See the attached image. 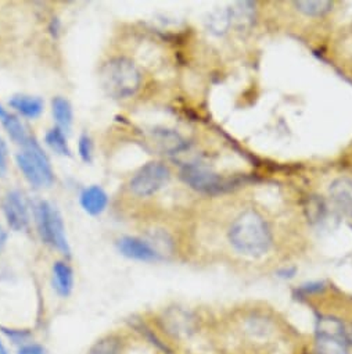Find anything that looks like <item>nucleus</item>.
Segmentation results:
<instances>
[{
    "label": "nucleus",
    "mask_w": 352,
    "mask_h": 354,
    "mask_svg": "<svg viewBox=\"0 0 352 354\" xmlns=\"http://www.w3.org/2000/svg\"><path fill=\"white\" fill-rule=\"evenodd\" d=\"M78 153L84 162L90 164L93 161V142L88 133H82L78 140Z\"/></svg>",
    "instance_id": "nucleus-23"
},
{
    "label": "nucleus",
    "mask_w": 352,
    "mask_h": 354,
    "mask_svg": "<svg viewBox=\"0 0 352 354\" xmlns=\"http://www.w3.org/2000/svg\"><path fill=\"white\" fill-rule=\"evenodd\" d=\"M53 289L61 297H68L74 289V271L66 261H56L52 270Z\"/></svg>",
    "instance_id": "nucleus-12"
},
{
    "label": "nucleus",
    "mask_w": 352,
    "mask_h": 354,
    "mask_svg": "<svg viewBox=\"0 0 352 354\" xmlns=\"http://www.w3.org/2000/svg\"><path fill=\"white\" fill-rule=\"evenodd\" d=\"M6 241H8V232L3 230L2 225H0V252H2V249L5 248Z\"/></svg>",
    "instance_id": "nucleus-27"
},
{
    "label": "nucleus",
    "mask_w": 352,
    "mask_h": 354,
    "mask_svg": "<svg viewBox=\"0 0 352 354\" xmlns=\"http://www.w3.org/2000/svg\"><path fill=\"white\" fill-rule=\"evenodd\" d=\"M182 180L193 189L203 194H218L226 191L231 183L211 168L199 162H189L181 171Z\"/></svg>",
    "instance_id": "nucleus-6"
},
{
    "label": "nucleus",
    "mask_w": 352,
    "mask_h": 354,
    "mask_svg": "<svg viewBox=\"0 0 352 354\" xmlns=\"http://www.w3.org/2000/svg\"><path fill=\"white\" fill-rule=\"evenodd\" d=\"M99 77L104 92L114 99L130 97L141 85V74L137 66L124 56L107 60L101 66Z\"/></svg>",
    "instance_id": "nucleus-2"
},
{
    "label": "nucleus",
    "mask_w": 352,
    "mask_h": 354,
    "mask_svg": "<svg viewBox=\"0 0 352 354\" xmlns=\"http://www.w3.org/2000/svg\"><path fill=\"white\" fill-rule=\"evenodd\" d=\"M81 207L89 216H100L108 205V195L99 185H90L85 188L79 196Z\"/></svg>",
    "instance_id": "nucleus-11"
},
{
    "label": "nucleus",
    "mask_w": 352,
    "mask_h": 354,
    "mask_svg": "<svg viewBox=\"0 0 352 354\" xmlns=\"http://www.w3.org/2000/svg\"><path fill=\"white\" fill-rule=\"evenodd\" d=\"M3 214L8 225L13 231H24L30 224V212L24 196L19 191H10L2 202Z\"/></svg>",
    "instance_id": "nucleus-7"
},
{
    "label": "nucleus",
    "mask_w": 352,
    "mask_h": 354,
    "mask_svg": "<svg viewBox=\"0 0 352 354\" xmlns=\"http://www.w3.org/2000/svg\"><path fill=\"white\" fill-rule=\"evenodd\" d=\"M8 171V146L0 136V175H5Z\"/></svg>",
    "instance_id": "nucleus-26"
},
{
    "label": "nucleus",
    "mask_w": 352,
    "mask_h": 354,
    "mask_svg": "<svg viewBox=\"0 0 352 354\" xmlns=\"http://www.w3.org/2000/svg\"><path fill=\"white\" fill-rule=\"evenodd\" d=\"M154 139L155 143L161 147L162 151H166L168 154L179 153L184 149H186V142L182 139L179 133L168 129H157L154 131Z\"/></svg>",
    "instance_id": "nucleus-15"
},
{
    "label": "nucleus",
    "mask_w": 352,
    "mask_h": 354,
    "mask_svg": "<svg viewBox=\"0 0 352 354\" xmlns=\"http://www.w3.org/2000/svg\"><path fill=\"white\" fill-rule=\"evenodd\" d=\"M0 122H2L9 136L23 147L30 146L35 140V138L27 131L24 124L19 120V117L8 111L2 104H0Z\"/></svg>",
    "instance_id": "nucleus-10"
},
{
    "label": "nucleus",
    "mask_w": 352,
    "mask_h": 354,
    "mask_svg": "<svg viewBox=\"0 0 352 354\" xmlns=\"http://www.w3.org/2000/svg\"><path fill=\"white\" fill-rule=\"evenodd\" d=\"M16 161L26 180L35 188L50 187L55 183L50 160L37 139L16 156Z\"/></svg>",
    "instance_id": "nucleus-4"
},
{
    "label": "nucleus",
    "mask_w": 352,
    "mask_h": 354,
    "mask_svg": "<svg viewBox=\"0 0 352 354\" xmlns=\"http://www.w3.org/2000/svg\"><path fill=\"white\" fill-rule=\"evenodd\" d=\"M45 142L55 153H57L60 156H67V157L71 156V147L68 145L66 132L63 129H60L59 127H55L48 131V133L45 136Z\"/></svg>",
    "instance_id": "nucleus-18"
},
{
    "label": "nucleus",
    "mask_w": 352,
    "mask_h": 354,
    "mask_svg": "<svg viewBox=\"0 0 352 354\" xmlns=\"http://www.w3.org/2000/svg\"><path fill=\"white\" fill-rule=\"evenodd\" d=\"M333 206L344 216L352 217V181L346 178L335 180L329 189Z\"/></svg>",
    "instance_id": "nucleus-9"
},
{
    "label": "nucleus",
    "mask_w": 352,
    "mask_h": 354,
    "mask_svg": "<svg viewBox=\"0 0 352 354\" xmlns=\"http://www.w3.org/2000/svg\"><path fill=\"white\" fill-rule=\"evenodd\" d=\"M207 26L210 31L215 35L225 34L229 27L232 26V16L231 9H218L213 12L207 20Z\"/></svg>",
    "instance_id": "nucleus-20"
},
{
    "label": "nucleus",
    "mask_w": 352,
    "mask_h": 354,
    "mask_svg": "<svg viewBox=\"0 0 352 354\" xmlns=\"http://www.w3.org/2000/svg\"><path fill=\"white\" fill-rule=\"evenodd\" d=\"M0 330H2L13 343H19V344H26L30 343L31 339V332L28 330H23V329H9L5 326H0Z\"/></svg>",
    "instance_id": "nucleus-24"
},
{
    "label": "nucleus",
    "mask_w": 352,
    "mask_h": 354,
    "mask_svg": "<svg viewBox=\"0 0 352 354\" xmlns=\"http://www.w3.org/2000/svg\"><path fill=\"white\" fill-rule=\"evenodd\" d=\"M169 169L159 161H150L140 167L129 183V189L139 198H147L157 194L169 180Z\"/></svg>",
    "instance_id": "nucleus-5"
},
{
    "label": "nucleus",
    "mask_w": 352,
    "mask_h": 354,
    "mask_svg": "<svg viewBox=\"0 0 352 354\" xmlns=\"http://www.w3.org/2000/svg\"><path fill=\"white\" fill-rule=\"evenodd\" d=\"M118 252L137 261H155L159 259V253L146 241L136 236H122L117 241Z\"/></svg>",
    "instance_id": "nucleus-8"
},
{
    "label": "nucleus",
    "mask_w": 352,
    "mask_h": 354,
    "mask_svg": "<svg viewBox=\"0 0 352 354\" xmlns=\"http://www.w3.org/2000/svg\"><path fill=\"white\" fill-rule=\"evenodd\" d=\"M294 6L297 8L298 12L304 13L305 16L311 17H317L329 13L333 8L331 2H324V0H300V2H295Z\"/></svg>",
    "instance_id": "nucleus-21"
},
{
    "label": "nucleus",
    "mask_w": 352,
    "mask_h": 354,
    "mask_svg": "<svg viewBox=\"0 0 352 354\" xmlns=\"http://www.w3.org/2000/svg\"><path fill=\"white\" fill-rule=\"evenodd\" d=\"M52 111H53V117L57 122V127L60 129H63L64 132H68L71 129L72 121H74V111H72V106H71L70 100L63 96H56L52 100Z\"/></svg>",
    "instance_id": "nucleus-14"
},
{
    "label": "nucleus",
    "mask_w": 352,
    "mask_h": 354,
    "mask_svg": "<svg viewBox=\"0 0 352 354\" xmlns=\"http://www.w3.org/2000/svg\"><path fill=\"white\" fill-rule=\"evenodd\" d=\"M17 354H48L46 348L38 343H26L23 346H20Z\"/></svg>",
    "instance_id": "nucleus-25"
},
{
    "label": "nucleus",
    "mask_w": 352,
    "mask_h": 354,
    "mask_svg": "<svg viewBox=\"0 0 352 354\" xmlns=\"http://www.w3.org/2000/svg\"><path fill=\"white\" fill-rule=\"evenodd\" d=\"M35 221L41 239L70 257L71 248L66 235V227L60 212L46 201H41L35 206Z\"/></svg>",
    "instance_id": "nucleus-3"
},
{
    "label": "nucleus",
    "mask_w": 352,
    "mask_h": 354,
    "mask_svg": "<svg viewBox=\"0 0 352 354\" xmlns=\"http://www.w3.org/2000/svg\"><path fill=\"white\" fill-rule=\"evenodd\" d=\"M229 242L237 252L246 256L260 257L269 250L272 234L261 214L254 210H247L231 225Z\"/></svg>",
    "instance_id": "nucleus-1"
},
{
    "label": "nucleus",
    "mask_w": 352,
    "mask_h": 354,
    "mask_svg": "<svg viewBox=\"0 0 352 354\" xmlns=\"http://www.w3.org/2000/svg\"><path fill=\"white\" fill-rule=\"evenodd\" d=\"M88 354H124V342L117 335L103 336L89 348Z\"/></svg>",
    "instance_id": "nucleus-17"
},
{
    "label": "nucleus",
    "mask_w": 352,
    "mask_h": 354,
    "mask_svg": "<svg viewBox=\"0 0 352 354\" xmlns=\"http://www.w3.org/2000/svg\"><path fill=\"white\" fill-rule=\"evenodd\" d=\"M316 353L317 354H348V350L344 340L317 336Z\"/></svg>",
    "instance_id": "nucleus-22"
},
{
    "label": "nucleus",
    "mask_w": 352,
    "mask_h": 354,
    "mask_svg": "<svg viewBox=\"0 0 352 354\" xmlns=\"http://www.w3.org/2000/svg\"><path fill=\"white\" fill-rule=\"evenodd\" d=\"M254 5L251 2H240L236 3L231 9L232 16V26L237 30H246L248 28L254 21Z\"/></svg>",
    "instance_id": "nucleus-16"
},
{
    "label": "nucleus",
    "mask_w": 352,
    "mask_h": 354,
    "mask_svg": "<svg viewBox=\"0 0 352 354\" xmlns=\"http://www.w3.org/2000/svg\"><path fill=\"white\" fill-rule=\"evenodd\" d=\"M317 336L334 337L345 342V329L340 319L333 317H323L317 322Z\"/></svg>",
    "instance_id": "nucleus-19"
},
{
    "label": "nucleus",
    "mask_w": 352,
    "mask_h": 354,
    "mask_svg": "<svg viewBox=\"0 0 352 354\" xmlns=\"http://www.w3.org/2000/svg\"><path fill=\"white\" fill-rule=\"evenodd\" d=\"M9 104L12 109H14L17 113H20L26 118H38L43 113V100L37 96L30 95H14Z\"/></svg>",
    "instance_id": "nucleus-13"
},
{
    "label": "nucleus",
    "mask_w": 352,
    "mask_h": 354,
    "mask_svg": "<svg viewBox=\"0 0 352 354\" xmlns=\"http://www.w3.org/2000/svg\"><path fill=\"white\" fill-rule=\"evenodd\" d=\"M0 354H10V351L8 350L6 344L2 342V339H0Z\"/></svg>",
    "instance_id": "nucleus-28"
}]
</instances>
